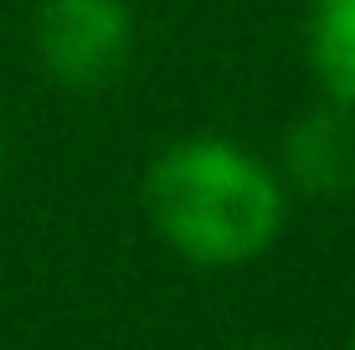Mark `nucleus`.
<instances>
[{
    "label": "nucleus",
    "instance_id": "nucleus-1",
    "mask_svg": "<svg viewBox=\"0 0 355 350\" xmlns=\"http://www.w3.org/2000/svg\"><path fill=\"white\" fill-rule=\"evenodd\" d=\"M144 216L196 268H237L278 243L288 191L248 144L222 134H186L144 170Z\"/></svg>",
    "mask_w": 355,
    "mask_h": 350
},
{
    "label": "nucleus",
    "instance_id": "nucleus-2",
    "mask_svg": "<svg viewBox=\"0 0 355 350\" xmlns=\"http://www.w3.org/2000/svg\"><path fill=\"white\" fill-rule=\"evenodd\" d=\"M134 46V16L124 0H42L36 10V57L46 78L72 93L114 82Z\"/></svg>",
    "mask_w": 355,
    "mask_h": 350
},
{
    "label": "nucleus",
    "instance_id": "nucleus-3",
    "mask_svg": "<svg viewBox=\"0 0 355 350\" xmlns=\"http://www.w3.org/2000/svg\"><path fill=\"white\" fill-rule=\"evenodd\" d=\"M284 175L304 196H350L355 191V108L314 103L284 134Z\"/></svg>",
    "mask_w": 355,
    "mask_h": 350
},
{
    "label": "nucleus",
    "instance_id": "nucleus-4",
    "mask_svg": "<svg viewBox=\"0 0 355 350\" xmlns=\"http://www.w3.org/2000/svg\"><path fill=\"white\" fill-rule=\"evenodd\" d=\"M304 52L324 98L355 108V0H309Z\"/></svg>",
    "mask_w": 355,
    "mask_h": 350
},
{
    "label": "nucleus",
    "instance_id": "nucleus-5",
    "mask_svg": "<svg viewBox=\"0 0 355 350\" xmlns=\"http://www.w3.org/2000/svg\"><path fill=\"white\" fill-rule=\"evenodd\" d=\"M0 170H6V139H0Z\"/></svg>",
    "mask_w": 355,
    "mask_h": 350
},
{
    "label": "nucleus",
    "instance_id": "nucleus-6",
    "mask_svg": "<svg viewBox=\"0 0 355 350\" xmlns=\"http://www.w3.org/2000/svg\"><path fill=\"white\" fill-rule=\"evenodd\" d=\"M248 350H278V345H248Z\"/></svg>",
    "mask_w": 355,
    "mask_h": 350
},
{
    "label": "nucleus",
    "instance_id": "nucleus-7",
    "mask_svg": "<svg viewBox=\"0 0 355 350\" xmlns=\"http://www.w3.org/2000/svg\"><path fill=\"white\" fill-rule=\"evenodd\" d=\"M350 350H355V335H350Z\"/></svg>",
    "mask_w": 355,
    "mask_h": 350
}]
</instances>
